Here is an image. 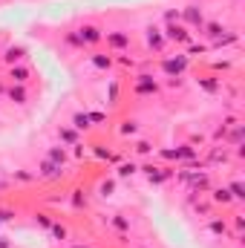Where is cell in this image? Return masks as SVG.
Here are the masks:
<instances>
[{
  "label": "cell",
  "instance_id": "25",
  "mask_svg": "<svg viewBox=\"0 0 245 248\" xmlns=\"http://www.w3.org/2000/svg\"><path fill=\"white\" fill-rule=\"evenodd\" d=\"M49 231H52V237L66 240V225H61V222H52V225H49Z\"/></svg>",
  "mask_w": 245,
  "mask_h": 248
},
{
  "label": "cell",
  "instance_id": "4",
  "mask_svg": "<svg viewBox=\"0 0 245 248\" xmlns=\"http://www.w3.org/2000/svg\"><path fill=\"white\" fill-rule=\"evenodd\" d=\"M182 23L187 29H202L205 26V12L199 6H184L182 9Z\"/></svg>",
  "mask_w": 245,
  "mask_h": 248
},
{
  "label": "cell",
  "instance_id": "26",
  "mask_svg": "<svg viewBox=\"0 0 245 248\" xmlns=\"http://www.w3.org/2000/svg\"><path fill=\"white\" fill-rule=\"evenodd\" d=\"M228 190H231V196H234V199H245V187H243V182H231V187H228Z\"/></svg>",
  "mask_w": 245,
  "mask_h": 248
},
{
  "label": "cell",
  "instance_id": "16",
  "mask_svg": "<svg viewBox=\"0 0 245 248\" xmlns=\"http://www.w3.org/2000/svg\"><path fill=\"white\" fill-rule=\"evenodd\" d=\"M199 87H202V90H205V93H211V95H214V93H219V90H222V84H219V81H216V78H199Z\"/></svg>",
  "mask_w": 245,
  "mask_h": 248
},
{
  "label": "cell",
  "instance_id": "8",
  "mask_svg": "<svg viewBox=\"0 0 245 248\" xmlns=\"http://www.w3.org/2000/svg\"><path fill=\"white\" fill-rule=\"evenodd\" d=\"M165 44H168V41H165V35H162L156 26H147V46H150V49H156V52H162V49H165Z\"/></svg>",
  "mask_w": 245,
  "mask_h": 248
},
{
  "label": "cell",
  "instance_id": "15",
  "mask_svg": "<svg viewBox=\"0 0 245 248\" xmlns=\"http://www.w3.org/2000/svg\"><path fill=\"white\" fill-rule=\"evenodd\" d=\"M90 63H92L95 69H110V66H113V58L98 52V55H90Z\"/></svg>",
  "mask_w": 245,
  "mask_h": 248
},
{
  "label": "cell",
  "instance_id": "27",
  "mask_svg": "<svg viewBox=\"0 0 245 248\" xmlns=\"http://www.w3.org/2000/svg\"><path fill=\"white\" fill-rule=\"evenodd\" d=\"M136 153H138V156H147V153H153V144H150V141H138V144H136Z\"/></svg>",
  "mask_w": 245,
  "mask_h": 248
},
{
  "label": "cell",
  "instance_id": "9",
  "mask_svg": "<svg viewBox=\"0 0 245 248\" xmlns=\"http://www.w3.org/2000/svg\"><path fill=\"white\" fill-rule=\"evenodd\" d=\"M61 173H63V168H58L55 162H49V159H44V162H41V170H38V176H41V179H58Z\"/></svg>",
  "mask_w": 245,
  "mask_h": 248
},
{
  "label": "cell",
  "instance_id": "28",
  "mask_svg": "<svg viewBox=\"0 0 245 248\" xmlns=\"http://www.w3.org/2000/svg\"><path fill=\"white\" fill-rule=\"evenodd\" d=\"M113 225H116L119 231H130V219H124V217H116V219H113Z\"/></svg>",
  "mask_w": 245,
  "mask_h": 248
},
{
  "label": "cell",
  "instance_id": "31",
  "mask_svg": "<svg viewBox=\"0 0 245 248\" xmlns=\"http://www.w3.org/2000/svg\"><path fill=\"white\" fill-rule=\"evenodd\" d=\"M35 219H38V222H41V225H44V228H49V225H52V219H49V217H46V214H38V217H35Z\"/></svg>",
  "mask_w": 245,
  "mask_h": 248
},
{
  "label": "cell",
  "instance_id": "24",
  "mask_svg": "<svg viewBox=\"0 0 245 248\" xmlns=\"http://www.w3.org/2000/svg\"><path fill=\"white\" fill-rule=\"evenodd\" d=\"M138 133V122H133V119H127L122 124V136H136Z\"/></svg>",
  "mask_w": 245,
  "mask_h": 248
},
{
  "label": "cell",
  "instance_id": "18",
  "mask_svg": "<svg viewBox=\"0 0 245 248\" xmlns=\"http://www.w3.org/2000/svg\"><path fill=\"white\" fill-rule=\"evenodd\" d=\"M138 168H136V162H124V165H119V170H116V176L119 179H127V176H133Z\"/></svg>",
  "mask_w": 245,
  "mask_h": 248
},
{
  "label": "cell",
  "instance_id": "6",
  "mask_svg": "<svg viewBox=\"0 0 245 248\" xmlns=\"http://www.w3.org/2000/svg\"><path fill=\"white\" fill-rule=\"evenodd\" d=\"M144 176H147L150 185H162V182L170 179V170H168V168H153V165H147V168H144Z\"/></svg>",
  "mask_w": 245,
  "mask_h": 248
},
{
  "label": "cell",
  "instance_id": "35",
  "mask_svg": "<svg viewBox=\"0 0 245 248\" xmlns=\"http://www.w3.org/2000/svg\"><path fill=\"white\" fill-rule=\"evenodd\" d=\"M72 248H90V246H72Z\"/></svg>",
  "mask_w": 245,
  "mask_h": 248
},
{
  "label": "cell",
  "instance_id": "3",
  "mask_svg": "<svg viewBox=\"0 0 245 248\" xmlns=\"http://www.w3.org/2000/svg\"><path fill=\"white\" fill-rule=\"evenodd\" d=\"M133 93L136 95H156L159 93V81L153 78V75H136V81H133Z\"/></svg>",
  "mask_w": 245,
  "mask_h": 248
},
{
  "label": "cell",
  "instance_id": "34",
  "mask_svg": "<svg viewBox=\"0 0 245 248\" xmlns=\"http://www.w3.org/2000/svg\"><path fill=\"white\" fill-rule=\"evenodd\" d=\"M0 248H12V246H9V240H3V237H0Z\"/></svg>",
  "mask_w": 245,
  "mask_h": 248
},
{
  "label": "cell",
  "instance_id": "1",
  "mask_svg": "<svg viewBox=\"0 0 245 248\" xmlns=\"http://www.w3.org/2000/svg\"><path fill=\"white\" fill-rule=\"evenodd\" d=\"M165 41H170V44H190L193 35H190V29L184 23H168L165 26Z\"/></svg>",
  "mask_w": 245,
  "mask_h": 248
},
{
  "label": "cell",
  "instance_id": "21",
  "mask_svg": "<svg viewBox=\"0 0 245 248\" xmlns=\"http://www.w3.org/2000/svg\"><path fill=\"white\" fill-rule=\"evenodd\" d=\"M113 190H116V179H104L101 185H98V196H113Z\"/></svg>",
  "mask_w": 245,
  "mask_h": 248
},
{
  "label": "cell",
  "instance_id": "12",
  "mask_svg": "<svg viewBox=\"0 0 245 248\" xmlns=\"http://www.w3.org/2000/svg\"><path fill=\"white\" fill-rule=\"evenodd\" d=\"M58 139H61L63 147H66V144L72 147V144H78V130H75V127H61V130H58Z\"/></svg>",
  "mask_w": 245,
  "mask_h": 248
},
{
  "label": "cell",
  "instance_id": "10",
  "mask_svg": "<svg viewBox=\"0 0 245 248\" xmlns=\"http://www.w3.org/2000/svg\"><path fill=\"white\" fill-rule=\"evenodd\" d=\"M9 78H12V84H26V81H29V66H23V63H12Z\"/></svg>",
  "mask_w": 245,
  "mask_h": 248
},
{
  "label": "cell",
  "instance_id": "20",
  "mask_svg": "<svg viewBox=\"0 0 245 248\" xmlns=\"http://www.w3.org/2000/svg\"><path fill=\"white\" fill-rule=\"evenodd\" d=\"M231 199H234L231 190H225V187H216V190H214V202H216V205H228Z\"/></svg>",
  "mask_w": 245,
  "mask_h": 248
},
{
  "label": "cell",
  "instance_id": "7",
  "mask_svg": "<svg viewBox=\"0 0 245 248\" xmlns=\"http://www.w3.org/2000/svg\"><path fill=\"white\" fill-rule=\"evenodd\" d=\"M107 46H110L113 52L130 49V35H124V32H107Z\"/></svg>",
  "mask_w": 245,
  "mask_h": 248
},
{
  "label": "cell",
  "instance_id": "30",
  "mask_svg": "<svg viewBox=\"0 0 245 248\" xmlns=\"http://www.w3.org/2000/svg\"><path fill=\"white\" fill-rule=\"evenodd\" d=\"M87 116H90V122H92V124H101L104 119H107L104 113H87Z\"/></svg>",
  "mask_w": 245,
  "mask_h": 248
},
{
  "label": "cell",
  "instance_id": "23",
  "mask_svg": "<svg viewBox=\"0 0 245 248\" xmlns=\"http://www.w3.org/2000/svg\"><path fill=\"white\" fill-rule=\"evenodd\" d=\"M208 228H211V234H219V237H222V234H228V225H225L222 219H211V225H208Z\"/></svg>",
  "mask_w": 245,
  "mask_h": 248
},
{
  "label": "cell",
  "instance_id": "11",
  "mask_svg": "<svg viewBox=\"0 0 245 248\" xmlns=\"http://www.w3.org/2000/svg\"><path fill=\"white\" fill-rule=\"evenodd\" d=\"M6 95H9V101H15V104H26V98H29V93H26L23 84H12V87L6 90Z\"/></svg>",
  "mask_w": 245,
  "mask_h": 248
},
{
  "label": "cell",
  "instance_id": "19",
  "mask_svg": "<svg viewBox=\"0 0 245 248\" xmlns=\"http://www.w3.org/2000/svg\"><path fill=\"white\" fill-rule=\"evenodd\" d=\"M202 29H205V32H208V35H211V38H214V41H216V38H222V35H225V26H222V23H205V26H202Z\"/></svg>",
  "mask_w": 245,
  "mask_h": 248
},
{
  "label": "cell",
  "instance_id": "17",
  "mask_svg": "<svg viewBox=\"0 0 245 248\" xmlns=\"http://www.w3.org/2000/svg\"><path fill=\"white\" fill-rule=\"evenodd\" d=\"M72 127H75V130H90L92 122H90L87 113H75V116H72Z\"/></svg>",
  "mask_w": 245,
  "mask_h": 248
},
{
  "label": "cell",
  "instance_id": "14",
  "mask_svg": "<svg viewBox=\"0 0 245 248\" xmlns=\"http://www.w3.org/2000/svg\"><path fill=\"white\" fill-rule=\"evenodd\" d=\"M23 55H26V49H23V46H9V49H6V55H3V61H6V63H20V61H23Z\"/></svg>",
  "mask_w": 245,
  "mask_h": 248
},
{
  "label": "cell",
  "instance_id": "2",
  "mask_svg": "<svg viewBox=\"0 0 245 248\" xmlns=\"http://www.w3.org/2000/svg\"><path fill=\"white\" fill-rule=\"evenodd\" d=\"M78 38H81V46H95L98 41H104V29L95 23H84L78 29Z\"/></svg>",
  "mask_w": 245,
  "mask_h": 248
},
{
  "label": "cell",
  "instance_id": "5",
  "mask_svg": "<svg viewBox=\"0 0 245 248\" xmlns=\"http://www.w3.org/2000/svg\"><path fill=\"white\" fill-rule=\"evenodd\" d=\"M162 69L170 75V78H179L184 69H187V55H176V58H165L162 61Z\"/></svg>",
  "mask_w": 245,
  "mask_h": 248
},
{
  "label": "cell",
  "instance_id": "13",
  "mask_svg": "<svg viewBox=\"0 0 245 248\" xmlns=\"http://www.w3.org/2000/svg\"><path fill=\"white\" fill-rule=\"evenodd\" d=\"M46 159H49V162H55V165H58V168H63V165H66V159H69V156H66V147H49V153H46Z\"/></svg>",
  "mask_w": 245,
  "mask_h": 248
},
{
  "label": "cell",
  "instance_id": "32",
  "mask_svg": "<svg viewBox=\"0 0 245 248\" xmlns=\"http://www.w3.org/2000/svg\"><path fill=\"white\" fill-rule=\"evenodd\" d=\"M116 98H119V84L110 87V104H116Z\"/></svg>",
  "mask_w": 245,
  "mask_h": 248
},
{
  "label": "cell",
  "instance_id": "22",
  "mask_svg": "<svg viewBox=\"0 0 245 248\" xmlns=\"http://www.w3.org/2000/svg\"><path fill=\"white\" fill-rule=\"evenodd\" d=\"M63 44H66V46H75V49H84V46H81L78 32H66V35H63Z\"/></svg>",
  "mask_w": 245,
  "mask_h": 248
},
{
  "label": "cell",
  "instance_id": "33",
  "mask_svg": "<svg viewBox=\"0 0 245 248\" xmlns=\"http://www.w3.org/2000/svg\"><path fill=\"white\" fill-rule=\"evenodd\" d=\"M208 211H211V205H205V202H202V205H196V214H208Z\"/></svg>",
  "mask_w": 245,
  "mask_h": 248
},
{
  "label": "cell",
  "instance_id": "29",
  "mask_svg": "<svg viewBox=\"0 0 245 248\" xmlns=\"http://www.w3.org/2000/svg\"><path fill=\"white\" fill-rule=\"evenodd\" d=\"M15 179H17V182H32V173H26V170H17V173H15Z\"/></svg>",
  "mask_w": 245,
  "mask_h": 248
}]
</instances>
